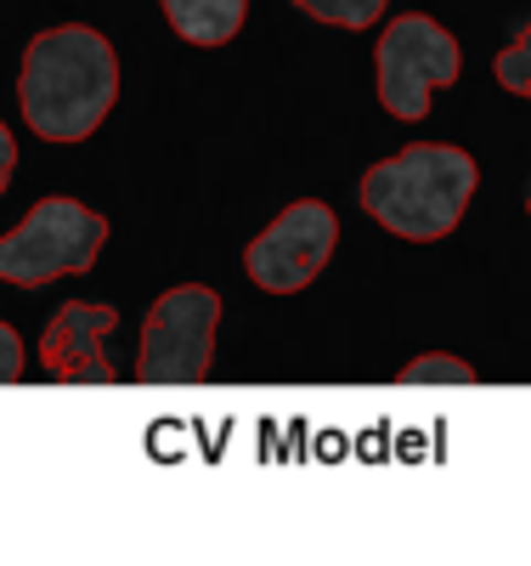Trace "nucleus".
<instances>
[{"instance_id": "1", "label": "nucleus", "mask_w": 531, "mask_h": 566, "mask_svg": "<svg viewBox=\"0 0 531 566\" xmlns=\"http://www.w3.org/2000/svg\"><path fill=\"white\" fill-rule=\"evenodd\" d=\"M119 103V57L85 23L40 29L18 69V108L45 142H85Z\"/></svg>"}, {"instance_id": "2", "label": "nucleus", "mask_w": 531, "mask_h": 566, "mask_svg": "<svg viewBox=\"0 0 531 566\" xmlns=\"http://www.w3.org/2000/svg\"><path fill=\"white\" fill-rule=\"evenodd\" d=\"M480 187V165L453 142H413V148L368 165L362 176V210L391 227L396 239L436 244L464 221Z\"/></svg>"}, {"instance_id": "3", "label": "nucleus", "mask_w": 531, "mask_h": 566, "mask_svg": "<svg viewBox=\"0 0 531 566\" xmlns=\"http://www.w3.org/2000/svg\"><path fill=\"white\" fill-rule=\"evenodd\" d=\"M108 244V216L79 199H40L12 232H0V277L18 290H40L52 277L91 272Z\"/></svg>"}, {"instance_id": "4", "label": "nucleus", "mask_w": 531, "mask_h": 566, "mask_svg": "<svg viewBox=\"0 0 531 566\" xmlns=\"http://www.w3.org/2000/svg\"><path fill=\"white\" fill-rule=\"evenodd\" d=\"M221 328V295L210 283H176L148 306L141 323V357H136V386H199L210 374Z\"/></svg>"}, {"instance_id": "5", "label": "nucleus", "mask_w": 531, "mask_h": 566, "mask_svg": "<svg viewBox=\"0 0 531 566\" xmlns=\"http://www.w3.org/2000/svg\"><path fill=\"white\" fill-rule=\"evenodd\" d=\"M458 40L424 12H402L396 23H384L373 45V69H379V103L391 119H424L429 114V91L458 80Z\"/></svg>"}, {"instance_id": "6", "label": "nucleus", "mask_w": 531, "mask_h": 566, "mask_svg": "<svg viewBox=\"0 0 531 566\" xmlns=\"http://www.w3.org/2000/svg\"><path fill=\"white\" fill-rule=\"evenodd\" d=\"M340 250V216L322 199H295L244 250V272L266 295H300Z\"/></svg>"}, {"instance_id": "7", "label": "nucleus", "mask_w": 531, "mask_h": 566, "mask_svg": "<svg viewBox=\"0 0 531 566\" xmlns=\"http://www.w3.org/2000/svg\"><path fill=\"white\" fill-rule=\"evenodd\" d=\"M119 328V312L103 301H68L52 312L40 335V368L57 386H114L119 374L108 363V335Z\"/></svg>"}, {"instance_id": "8", "label": "nucleus", "mask_w": 531, "mask_h": 566, "mask_svg": "<svg viewBox=\"0 0 531 566\" xmlns=\"http://www.w3.org/2000/svg\"><path fill=\"white\" fill-rule=\"evenodd\" d=\"M159 7L187 45H226L249 18V0H159Z\"/></svg>"}, {"instance_id": "9", "label": "nucleus", "mask_w": 531, "mask_h": 566, "mask_svg": "<svg viewBox=\"0 0 531 566\" xmlns=\"http://www.w3.org/2000/svg\"><path fill=\"white\" fill-rule=\"evenodd\" d=\"M396 386H475V368L464 357H447V352H424L396 374Z\"/></svg>"}, {"instance_id": "10", "label": "nucleus", "mask_w": 531, "mask_h": 566, "mask_svg": "<svg viewBox=\"0 0 531 566\" xmlns=\"http://www.w3.org/2000/svg\"><path fill=\"white\" fill-rule=\"evenodd\" d=\"M300 12H311L317 23H333V29H373L379 18H384V7L391 0H295Z\"/></svg>"}, {"instance_id": "11", "label": "nucleus", "mask_w": 531, "mask_h": 566, "mask_svg": "<svg viewBox=\"0 0 531 566\" xmlns=\"http://www.w3.org/2000/svg\"><path fill=\"white\" fill-rule=\"evenodd\" d=\"M492 69H498V85H503V91H514V97H531V18H525L520 40L498 52Z\"/></svg>"}, {"instance_id": "12", "label": "nucleus", "mask_w": 531, "mask_h": 566, "mask_svg": "<svg viewBox=\"0 0 531 566\" xmlns=\"http://www.w3.org/2000/svg\"><path fill=\"white\" fill-rule=\"evenodd\" d=\"M23 380V340L12 323H0V386H18Z\"/></svg>"}, {"instance_id": "13", "label": "nucleus", "mask_w": 531, "mask_h": 566, "mask_svg": "<svg viewBox=\"0 0 531 566\" xmlns=\"http://www.w3.org/2000/svg\"><path fill=\"white\" fill-rule=\"evenodd\" d=\"M12 170H18V142H12L7 125H0V193L12 187Z\"/></svg>"}, {"instance_id": "14", "label": "nucleus", "mask_w": 531, "mask_h": 566, "mask_svg": "<svg viewBox=\"0 0 531 566\" xmlns=\"http://www.w3.org/2000/svg\"><path fill=\"white\" fill-rule=\"evenodd\" d=\"M525 210H531V205H525Z\"/></svg>"}]
</instances>
